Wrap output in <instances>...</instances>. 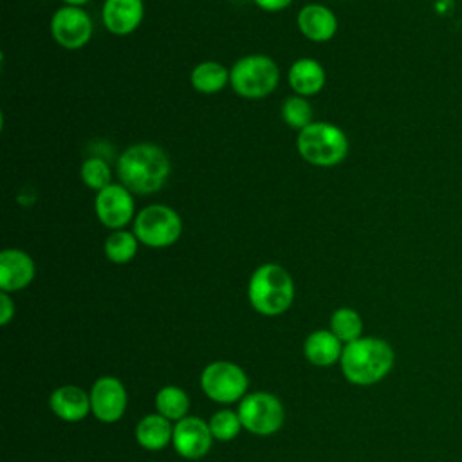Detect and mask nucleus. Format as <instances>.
<instances>
[{"label":"nucleus","instance_id":"4468645a","mask_svg":"<svg viewBox=\"0 0 462 462\" xmlns=\"http://www.w3.org/2000/svg\"><path fill=\"white\" fill-rule=\"evenodd\" d=\"M144 18V0H105L101 20L114 36L132 34Z\"/></svg>","mask_w":462,"mask_h":462},{"label":"nucleus","instance_id":"412c9836","mask_svg":"<svg viewBox=\"0 0 462 462\" xmlns=\"http://www.w3.org/2000/svg\"><path fill=\"white\" fill-rule=\"evenodd\" d=\"M137 249H139V240L130 229L110 231L103 244L105 256L117 265L128 263L130 260H134V256L137 254Z\"/></svg>","mask_w":462,"mask_h":462},{"label":"nucleus","instance_id":"f3484780","mask_svg":"<svg viewBox=\"0 0 462 462\" xmlns=\"http://www.w3.org/2000/svg\"><path fill=\"white\" fill-rule=\"evenodd\" d=\"M289 87L294 94L310 97L321 92L327 81V72L323 65L314 58H298L292 61L287 72Z\"/></svg>","mask_w":462,"mask_h":462},{"label":"nucleus","instance_id":"0eeeda50","mask_svg":"<svg viewBox=\"0 0 462 462\" xmlns=\"http://www.w3.org/2000/svg\"><path fill=\"white\" fill-rule=\"evenodd\" d=\"M200 386L211 401L229 404L242 401L247 395L249 379L238 365L231 361H215L202 370Z\"/></svg>","mask_w":462,"mask_h":462},{"label":"nucleus","instance_id":"f8f14e48","mask_svg":"<svg viewBox=\"0 0 462 462\" xmlns=\"http://www.w3.org/2000/svg\"><path fill=\"white\" fill-rule=\"evenodd\" d=\"M173 448L189 460L204 457L213 442L209 424L199 417H184L173 424Z\"/></svg>","mask_w":462,"mask_h":462},{"label":"nucleus","instance_id":"2eb2a0df","mask_svg":"<svg viewBox=\"0 0 462 462\" xmlns=\"http://www.w3.org/2000/svg\"><path fill=\"white\" fill-rule=\"evenodd\" d=\"M296 25L303 38L314 43L328 42L337 32V16L323 4H305L296 14Z\"/></svg>","mask_w":462,"mask_h":462},{"label":"nucleus","instance_id":"4be33fe9","mask_svg":"<svg viewBox=\"0 0 462 462\" xmlns=\"http://www.w3.org/2000/svg\"><path fill=\"white\" fill-rule=\"evenodd\" d=\"M155 408H157V413L170 419L171 422H177L188 415L189 397L182 388L168 384L157 392Z\"/></svg>","mask_w":462,"mask_h":462},{"label":"nucleus","instance_id":"b1692460","mask_svg":"<svg viewBox=\"0 0 462 462\" xmlns=\"http://www.w3.org/2000/svg\"><path fill=\"white\" fill-rule=\"evenodd\" d=\"M282 119L289 128L294 130H303L305 126H309L310 123H314V112H312V105L309 103L307 97L292 94L289 97L283 99L282 108H280Z\"/></svg>","mask_w":462,"mask_h":462},{"label":"nucleus","instance_id":"aec40b11","mask_svg":"<svg viewBox=\"0 0 462 462\" xmlns=\"http://www.w3.org/2000/svg\"><path fill=\"white\" fill-rule=\"evenodd\" d=\"M189 83L199 94H217L229 85V69L215 60H206L191 69Z\"/></svg>","mask_w":462,"mask_h":462},{"label":"nucleus","instance_id":"20e7f679","mask_svg":"<svg viewBox=\"0 0 462 462\" xmlns=\"http://www.w3.org/2000/svg\"><path fill=\"white\" fill-rule=\"evenodd\" d=\"M348 148V137L343 128L328 121H314L296 135L300 157L312 166H337L346 159Z\"/></svg>","mask_w":462,"mask_h":462},{"label":"nucleus","instance_id":"7ed1b4c3","mask_svg":"<svg viewBox=\"0 0 462 462\" xmlns=\"http://www.w3.org/2000/svg\"><path fill=\"white\" fill-rule=\"evenodd\" d=\"M247 298L251 307L263 316L283 314L294 300L292 276L278 263H262L249 278Z\"/></svg>","mask_w":462,"mask_h":462},{"label":"nucleus","instance_id":"a211bd4d","mask_svg":"<svg viewBox=\"0 0 462 462\" xmlns=\"http://www.w3.org/2000/svg\"><path fill=\"white\" fill-rule=\"evenodd\" d=\"M135 439L148 451H161L173 440V424L161 413H150L137 422Z\"/></svg>","mask_w":462,"mask_h":462},{"label":"nucleus","instance_id":"a878e982","mask_svg":"<svg viewBox=\"0 0 462 462\" xmlns=\"http://www.w3.org/2000/svg\"><path fill=\"white\" fill-rule=\"evenodd\" d=\"M208 424H209L213 439L222 440V442L235 439L240 433V430L244 428L242 420L238 417V411H233V410H220V411L213 413Z\"/></svg>","mask_w":462,"mask_h":462},{"label":"nucleus","instance_id":"cd10ccee","mask_svg":"<svg viewBox=\"0 0 462 462\" xmlns=\"http://www.w3.org/2000/svg\"><path fill=\"white\" fill-rule=\"evenodd\" d=\"M253 2L256 7H260L262 11H267V13L283 11L292 4V0H253Z\"/></svg>","mask_w":462,"mask_h":462},{"label":"nucleus","instance_id":"c85d7f7f","mask_svg":"<svg viewBox=\"0 0 462 462\" xmlns=\"http://www.w3.org/2000/svg\"><path fill=\"white\" fill-rule=\"evenodd\" d=\"M63 5H74V7H83L85 4H88L90 0H61Z\"/></svg>","mask_w":462,"mask_h":462},{"label":"nucleus","instance_id":"393cba45","mask_svg":"<svg viewBox=\"0 0 462 462\" xmlns=\"http://www.w3.org/2000/svg\"><path fill=\"white\" fill-rule=\"evenodd\" d=\"M112 168L110 164L103 159V157H87L83 162H81V168H79V177H81V182L94 189L96 193L101 191L103 188L110 186L112 184Z\"/></svg>","mask_w":462,"mask_h":462},{"label":"nucleus","instance_id":"6ab92c4d","mask_svg":"<svg viewBox=\"0 0 462 462\" xmlns=\"http://www.w3.org/2000/svg\"><path fill=\"white\" fill-rule=\"evenodd\" d=\"M303 354L316 366H330L341 359L343 343L332 330H314L305 339Z\"/></svg>","mask_w":462,"mask_h":462},{"label":"nucleus","instance_id":"bb28decb","mask_svg":"<svg viewBox=\"0 0 462 462\" xmlns=\"http://www.w3.org/2000/svg\"><path fill=\"white\" fill-rule=\"evenodd\" d=\"M14 316V303L9 296V292H0V325H7Z\"/></svg>","mask_w":462,"mask_h":462},{"label":"nucleus","instance_id":"6e6552de","mask_svg":"<svg viewBox=\"0 0 462 462\" xmlns=\"http://www.w3.org/2000/svg\"><path fill=\"white\" fill-rule=\"evenodd\" d=\"M238 417L242 426L253 435H273L283 424V406L278 397L267 392L247 393L238 404Z\"/></svg>","mask_w":462,"mask_h":462},{"label":"nucleus","instance_id":"423d86ee","mask_svg":"<svg viewBox=\"0 0 462 462\" xmlns=\"http://www.w3.org/2000/svg\"><path fill=\"white\" fill-rule=\"evenodd\" d=\"M132 231L137 236L139 244L162 249L173 245L182 235V218L168 204H148L137 211Z\"/></svg>","mask_w":462,"mask_h":462},{"label":"nucleus","instance_id":"5701e85b","mask_svg":"<svg viewBox=\"0 0 462 462\" xmlns=\"http://www.w3.org/2000/svg\"><path fill=\"white\" fill-rule=\"evenodd\" d=\"M330 330L341 343H352L361 337L363 319L357 310L350 307H341L330 316Z\"/></svg>","mask_w":462,"mask_h":462},{"label":"nucleus","instance_id":"f257e3e1","mask_svg":"<svg viewBox=\"0 0 462 462\" xmlns=\"http://www.w3.org/2000/svg\"><path fill=\"white\" fill-rule=\"evenodd\" d=\"M171 171V162L162 146L155 143H134L126 146L116 161L119 182L134 195H152L159 191Z\"/></svg>","mask_w":462,"mask_h":462},{"label":"nucleus","instance_id":"1a4fd4ad","mask_svg":"<svg viewBox=\"0 0 462 462\" xmlns=\"http://www.w3.org/2000/svg\"><path fill=\"white\" fill-rule=\"evenodd\" d=\"M49 29L52 40L60 47L67 51H78L90 42L94 23L83 7L61 5L52 13Z\"/></svg>","mask_w":462,"mask_h":462},{"label":"nucleus","instance_id":"9b49d317","mask_svg":"<svg viewBox=\"0 0 462 462\" xmlns=\"http://www.w3.org/2000/svg\"><path fill=\"white\" fill-rule=\"evenodd\" d=\"M90 408L97 420L116 422L123 417L128 402L126 390L123 383L112 375L99 377L90 388Z\"/></svg>","mask_w":462,"mask_h":462},{"label":"nucleus","instance_id":"dca6fc26","mask_svg":"<svg viewBox=\"0 0 462 462\" xmlns=\"http://www.w3.org/2000/svg\"><path fill=\"white\" fill-rule=\"evenodd\" d=\"M49 406L54 415L65 422H79L88 415V411H92L90 395L83 388L74 384L56 388L51 393Z\"/></svg>","mask_w":462,"mask_h":462},{"label":"nucleus","instance_id":"ddd939ff","mask_svg":"<svg viewBox=\"0 0 462 462\" xmlns=\"http://www.w3.org/2000/svg\"><path fill=\"white\" fill-rule=\"evenodd\" d=\"M34 260L23 249L7 247L0 253V289L4 292L25 289L34 280Z\"/></svg>","mask_w":462,"mask_h":462},{"label":"nucleus","instance_id":"39448f33","mask_svg":"<svg viewBox=\"0 0 462 462\" xmlns=\"http://www.w3.org/2000/svg\"><path fill=\"white\" fill-rule=\"evenodd\" d=\"M280 83L278 63L267 54H245L229 69V85L244 99H263Z\"/></svg>","mask_w":462,"mask_h":462},{"label":"nucleus","instance_id":"f03ea898","mask_svg":"<svg viewBox=\"0 0 462 462\" xmlns=\"http://www.w3.org/2000/svg\"><path fill=\"white\" fill-rule=\"evenodd\" d=\"M395 361L393 348L388 341L372 336L346 343L339 359L341 372L346 381L359 386H368L383 381Z\"/></svg>","mask_w":462,"mask_h":462},{"label":"nucleus","instance_id":"9d476101","mask_svg":"<svg viewBox=\"0 0 462 462\" xmlns=\"http://www.w3.org/2000/svg\"><path fill=\"white\" fill-rule=\"evenodd\" d=\"M94 213L97 220L110 231L126 229L135 218V200L134 193L121 182H112L96 193Z\"/></svg>","mask_w":462,"mask_h":462}]
</instances>
